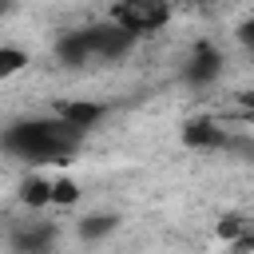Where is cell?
Wrapping results in <instances>:
<instances>
[{
    "instance_id": "9",
    "label": "cell",
    "mask_w": 254,
    "mask_h": 254,
    "mask_svg": "<svg viewBox=\"0 0 254 254\" xmlns=\"http://www.w3.org/2000/svg\"><path fill=\"white\" fill-rule=\"evenodd\" d=\"M115 226H119L115 214H87V218H79V238L83 242H95V238H107Z\"/></svg>"
},
{
    "instance_id": "15",
    "label": "cell",
    "mask_w": 254,
    "mask_h": 254,
    "mask_svg": "<svg viewBox=\"0 0 254 254\" xmlns=\"http://www.w3.org/2000/svg\"><path fill=\"white\" fill-rule=\"evenodd\" d=\"M230 250H234V254H250V250H254V230H250V234H242V238H238Z\"/></svg>"
},
{
    "instance_id": "1",
    "label": "cell",
    "mask_w": 254,
    "mask_h": 254,
    "mask_svg": "<svg viewBox=\"0 0 254 254\" xmlns=\"http://www.w3.org/2000/svg\"><path fill=\"white\" fill-rule=\"evenodd\" d=\"M4 147L24 163H71V155L83 147V131L56 119H24L8 127Z\"/></svg>"
},
{
    "instance_id": "11",
    "label": "cell",
    "mask_w": 254,
    "mask_h": 254,
    "mask_svg": "<svg viewBox=\"0 0 254 254\" xmlns=\"http://www.w3.org/2000/svg\"><path fill=\"white\" fill-rule=\"evenodd\" d=\"M250 230H254V226H250L242 214H222V218H218V238L230 242V246H234L242 234H250Z\"/></svg>"
},
{
    "instance_id": "16",
    "label": "cell",
    "mask_w": 254,
    "mask_h": 254,
    "mask_svg": "<svg viewBox=\"0 0 254 254\" xmlns=\"http://www.w3.org/2000/svg\"><path fill=\"white\" fill-rule=\"evenodd\" d=\"M238 103H242L246 111H254V91H242V95H238Z\"/></svg>"
},
{
    "instance_id": "4",
    "label": "cell",
    "mask_w": 254,
    "mask_h": 254,
    "mask_svg": "<svg viewBox=\"0 0 254 254\" xmlns=\"http://www.w3.org/2000/svg\"><path fill=\"white\" fill-rule=\"evenodd\" d=\"M56 115L64 119V123H71L75 131H91V127H99L103 123V115H107V107L103 103H91V99H67V103H60L56 107Z\"/></svg>"
},
{
    "instance_id": "14",
    "label": "cell",
    "mask_w": 254,
    "mask_h": 254,
    "mask_svg": "<svg viewBox=\"0 0 254 254\" xmlns=\"http://www.w3.org/2000/svg\"><path fill=\"white\" fill-rule=\"evenodd\" d=\"M238 44H242V48H250V52H254V16H250V20H242V24H238Z\"/></svg>"
},
{
    "instance_id": "12",
    "label": "cell",
    "mask_w": 254,
    "mask_h": 254,
    "mask_svg": "<svg viewBox=\"0 0 254 254\" xmlns=\"http://www.w3.org/2000/svg\"><path fill=\"white\" fill-rule=\"evenodd\" d=\"M79 198V183H71V179H56L52 183V202L56 206H71Z\"/></svg>"
},
{
    "instance_id": "2",
    "label": "cell",
    "mask_w": 254,
    "mask_h": 254,
    "mask_svg": "<svg viewBox=\"0 0 254 254\" xmlns=\"http://www.w3.org/2000/svg\"><path fill=\"white\" fill-rule=\"evenodd\" d=\"M111 20L139 40V36H147V32H159V28L171 20V8L159 4V0H127V4H115V8H111Z\"/></svg>"
},
{
    "instance_id": "10",
    "label": "cell",
    "mask_w": 254,
    "mask_h": 254,
    "mask_svg": "<svg viewBox=\"0 0 254 254\" xmlns=\"http://www.w3.org/2000/svg\"><path fill=\"white\" fill-rule=\"evenodd\" d=\"M20 202H24V206H48V202H52V183H48V179H36V175L24 179V183H20Z\"/></svg>"
},
{
    "instance_id": "7",
    "label": "cell",
    "mask_w": 254,
    "mask_h": 254,
    "mask_svg": "<svg viewBox=\"0 0 254 254\" xmlns=\"http://www.w3.org/2000/svg\"><path fill=\"white\" fill-rule=\"evenodd\" d=\"M52 242H56V226L52 222H32V226H20L12 234V246L20 254H48Z\"/></svg>"
},
{
    "instance_id": "5",
    "label": "cell",
    "mask_w": 254,
    "mask_h": 254,
    "mask_svg": "<svg viewBox=\"0 0 254 254\" xmlns=\"http://www.w3.org/2000/svg\"><path fill=\"white\" fill-rule=\"evenodd\" d=\"M183 143L194 151H214V147H230V135L210 119H190L183 123Z\"/></svg>"
},
{
    "instance_id": "13",
    "label": "cell",
    "mask_w": 254,
    "mask_h": 254,
    "mask_svg": "<svg viewBox=\"0 0 254 254\" xmlns=\"http://www.w3.org/2000/svg\"><path fill=\"white\" fill-rule=\"evenodd\" d=\"M24 64H28V56H24L20 48H0V75H4V79H8V75H16Z\"/></svg>"
},
{
    "instance_id": "8",
    "label": "cell",
    "mask_w": 254,
    "mask_h": 254,
    "mask_svg": "<svg viewBox=\"0 0 254 254\" xmlns=\"http://www.w3.org/2000/svg\"><path fill=\"white\" fill-rule=\"evenodd\" d=\"M56 56H60L67 67H79V64H87V60L95 56V48H91V28H87V32H67V36L60 40Z\"/></svg>"
},
{
    "instance_id": "6",
    "label": "cell",
    "mask_w": 254,
    "mask_h": 254,
    "mask_svg": "<svg viewBox=\"0 0 254 254\" xmlns=\"http://www.w3.org/2000/svg\"><path fill=\"white\" fill-rule=\"evenodd\" d=\"M218 71H222V56L214 52V44H194V52H190V60H187V79L190 83H210V79H218Z\"/></svg>"
},
{
    "instance_id": "3",
    "label": "cell",
    "mask_w": 254,
    "mask_h": 254,
    "mask_svg": "<svg viewBox=\"0 0 254 254\" xmlns=\"http://www.w3.org/2000/svg\"><path fill=\"white\" fill-rule=\"evenodd\" d=\"M131 44H135V36H131L127 28H119V24L91 28V48H95L99 60H119V56L131 52Z\"/></svg>"
}]
</instances>
